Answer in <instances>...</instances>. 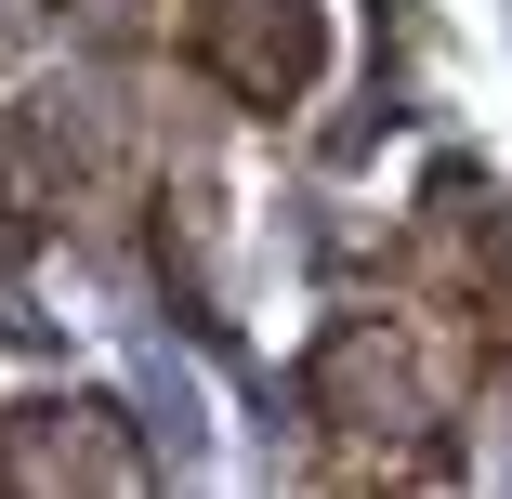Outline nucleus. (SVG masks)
<instances>
[{
	"label": "nucleus",
	"mask_w": 512,
	"mask_h": 499,
	"mask_svg": "<svg viewBox=\"0 0 512 499\" xmlns=\"http://www.w3.org/2000/svg\"><path fill=\"white\" fill-rule=\"evenodd\" d=\"M197 66H211L237 106H302L329 66V27H316V0H197L184 14Z\"/></svg>",
	"instance_id": "f257e3e1"
},
{
	"label": "nucleus",
	"mask_w": 512,
	"mask_h": 499,
	"mask_svg": "<svg viewBox=\"0 0 512 499\" xmlns=\"http://www.w3.org/2000/svg\"><path fill=\"white\" fill-rule=\"evenodd\" d=\"M316 421H342V434H421L434 421V381H421V355H407V329L342 316L316 342Z\"/></svg>",
	"instance_id": "f03ea898"
},
{
	"label": "nucleus",
	"mask_w": 512,
	"mask_h": 499,
	"mask_svg": "<svg viewBox=\"0 0 512 499\" xmlns=\"http://www.w3.org/2000/svg\"><path fill=\"white\" fill-rule=\"evenodd\" d=\"M0 473L14 486H132V447H119V408H92V394H40V408H14V434H0Z\"/></svg>",
	"instance_id": "7ed1b4c3"
}]
</instances>
